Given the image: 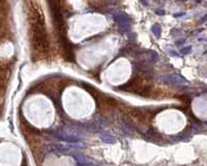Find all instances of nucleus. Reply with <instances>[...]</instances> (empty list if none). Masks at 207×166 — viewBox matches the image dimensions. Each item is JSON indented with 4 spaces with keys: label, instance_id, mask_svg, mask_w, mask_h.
Returning a JSON list of instances; mask_svg holds the SVG:
<instances>
[{
    "label": "nucleus",
    "instance_id": "obj_1",
    "mask_svg": "<svg viewBox=\"0 0 207 166\" xmlns=\"http://www.w3.org/2000/svg\"><path fill=\"white\" fill-rule=\"evenodd\" d=\"M28 32L32 54L37 58L47 56L50 53V42L45 26L44 16L38 5L28 3Z\"/></svg>",
    "mask_w": 207,
    "mask_h": 166
},
{
    "label": "nucleus",
    "instance_id": "obj_2",
    "mask_svg": "<svg viewBox=\"0 0 207 166\" xmlns=\"http://www.w3.org/2000/svg\"><path fill=\"white\" fill-rule=\"evenodd\" d=\"M121 90L125 91V92H130L133 93V94L147 97L151 94L152 85L150 84V82L147 79L140 77V76H136V77L132 78L125 85L121 86Z\"/></svg>",
    "mask_w": 207,
    "mask_h": 166
},
{
    "label": "nucleus",
    "instance_id": "obj_3",
    "mask_svg": "<svg viewBox=\"0 0 207 166\" xmlns=\"http://www.w3.org/2000/svg\"><path fill=\"white\" fill-rule=\"evenodd\" d=\"M95 99H96L97 107H98L99 111L103 116L105 117H109L113 113L116 108L118 107V102L112 97L108 96V95H103V94H96L94 95Z\"/></svg>",
    "mask_w": 207,
    "mask_h": 166
},
{
    "label": "nucleus",
    "instance_id": "obj_4",
    "mask_svg": "<svg viewBox=\"0 0 207 166\" xmlns=\"http://www.w3.org/2000/svg\"><path fill=\"white\" fill-rule=\"evenodd\" d=\"M127 112L130 117L133 118L135 121L139 122L141 124L149 123V121L151 119L149 112L145 109H141V108H133V107H130Z\"/></svg>",
    "mask_w": 207,
    "mask_h": 166
},
{
    "label": "nucleus",
    "instance_id": "obj_5",
    "mask_svg": "<svg viewBox=\"0 0 207 166\" xmlns=\"http://www.w3.org/2000/svg\"><path fill=\"white\" fill-rule=\"evenodd\" d=\"M190 51H191V47H186V49H183L181 52H182L183 54H187V53H189Z\"/></svg>",
    "mask_w": 207,
    "mask_h": 166
},
{
    "label": "nucleus",
    "instance_id": "obj_6",
    "mask_svg": "<svg viewBox=\"0 0 207 166\" xmlns=\"http://www.w3.org/2000/svg\"><path fill=\"white\" fill-rule=\"evenodd\" d=\"M205 21H207V15H205L204 18H203V20H202V22H205Z\"/></svg>",
    "mask_w": 207,
    "mask_h": 166
},
{
    "label": "nucleus",
    "instance_id": "obj_7",
    "mask_svg": "<svg viewBox=\"0 0 207 166\" xmlns=\"http://www.w3.org/2000/svg\"><path fill=\"white\" fill-rule=\"evenodd\" d=\"M22 166H25V164H23V165H22Z\"/></svg>",
    "mask_w": 207,
    "mask_h": 166
},
{
    "label": "nucleus",
    "instance_id": "obj_8",
    "mask_svg": "<svg viewBox=\"0 0 207 166\" xmlns=\"http://www.w3.org/2000/svg\"><path fill=\"white\" fill-rule=\"evenodd\" d=\"M206 53H207V51H206Z\"/></svg>",
    "mask_w": 207,
    "mask_h": 166
}]
</instances>
